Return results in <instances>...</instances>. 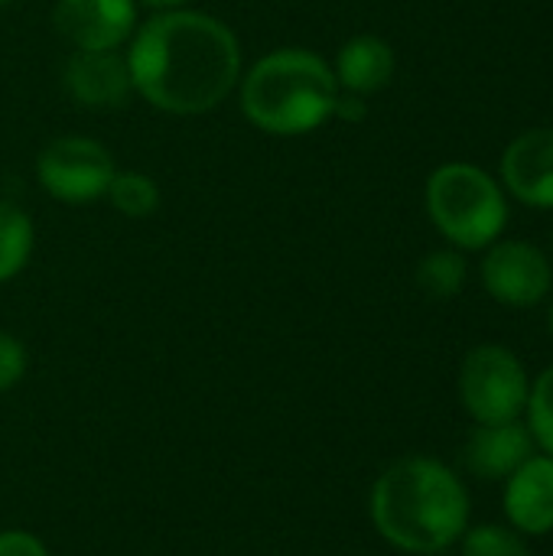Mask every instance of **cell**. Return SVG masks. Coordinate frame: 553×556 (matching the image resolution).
<instances>
[{
	"instance_id": "obj_21",
	"label": "cell",
	"mask_w": 553,
	"mask_h": 556,
	"mask_svg": "<svg viewBox=\"0 0 553 556\" xmlns=\"http://www.w3.org/2000/svg\"><path fill=\"white\" fill-rule=\"evenodd\" d=\"M362 98H365V94H352V91L339 94V98H336V111H332V117H342V121H349V124H359V121H365V114H368V104H365Z\"/></svg>"
},
{
	"instance_id": "obj_5",
	"label": "cell",
	"mask_w": 553,
	"mask_h": 556,
	"mask_svg": "<svg viewBox=\"0 0 553 556\" xmlns=\"http://www.w3.org/2000/svg\"><path fill=\"white\" fill-rule=\"evenodd\" d=\"M531 381L505 345H476L460 368V397L476 424H508L528 407Z\"/></svg>"
},
{
	"instance_id": "obj_4",
	"label": "cell",
	"mask_w": 553,
	"mask_h": 556,
	"mask_svg": "<svg viewBox=\"0 0 553 556\" xmlns=\"http://www.w3.org/2000/svg\"><path fill=\"white\" fill-rule=\"evenodd\" d=\"M427 212L440 235L466 251L499 241L508 225L505 189L473 163H447L427 179Z\"/></svg>"
},
{
	"instance_id": "obj_19",
	"label": "cell",
	"mask_w": 553,
	"mask_h": 556,
	"mask_svg": "<svg viewBox=\"0 0 553 556\" xmlns=\"http://www.w3.org/2000/svg\"><path fill=\"white\" fill-rule=\"evenodd\" d=\"M26 375V349L16 336L0 332V394L16 388Z\"/></svg>"
},
{
	"instance_id": "obj_10",
	"label": "cell",
	"mask_w": 553,
	"mask_h": 556,
	"mask_svg": "<svg viewBox=\"0 0 553 556\" xmlns=\"http://www.w3.org/2000/svg\"><path fill=\"white\" fill-rule=\"evenodd\" d=\"M65 88L78 104L91 111L121 108L134 91L127 55H121L117 49H104V52L75 49L72 59L65 62Z\"/></svg>"
},
{
	"instance_id": "obj_23",
	"label": "cell",
	"mask_w": 553,
	"mask_h": 556,
	"mask_svg": "<svg viewBox=\"0 0 553 556\" xmlns=\"http://www.w3.org/2000/svg\"><path fill=\"white\" fill-rule=\"evenodd\" d=\"M551 332H553V306H551Z\"/></svg>"
},
{
	"instance_id": "obj_7",
	"label": "cell",
	"mask_w": 553,
	"mask_h": 556,
	"mask_svg": "<svg viewBox=\"0 0 553 556\" xmlns=\"http://www.w3.org/2000/svg\"><path fill=\"white\" fill-rule=\"evenodd\" d=\"M482 283L502 306L528 309L551 293V261L528 241H495L482 261Z\"/></svg>"
},
{
	"instance_id": "obj_2",
	"label": "cell",
	"mask_w": 553,
	"mask_h": 556,
	"mask_svg": "<svg viewBox=\"0 0 553 556\" xmlns=\"http://www.w3.org/2000/svg\"><path fill=\"white\" fill-rule=\"evenodd\" d=\"M375 531L404 554H440L469 525V495L453 469L430 456H407L388 466L368 498Z\"/></svg>"
},
{
	"instance_id": "obj_8",
	"label": "cell",
	"mask_w": 553,
	"mask_h": 556,
	"mask_svg": "<svg viewBox=\"0 0 553 556\" xmlns=\"http://www.w3.org/2000/svg\"><path fill=\"white\" fill-rule=\"evenodd\" d=\"M55 33L75 49H121L137 26L134 0H59L52 10Z\"/></svg>"
},
{
	"instance_id": "obj_6",
	"label": "cell",
	"mask_w": 553,
	"mask_h": 556,
	"mask_svg": "<svg viewBox=\"0 0 553 556\" xmlns=\"http://www.w3.org/2000/svg\"><path fill=\"white\" fill-rule=\"evenodd\" d=\"M108 147L91 137H55L36 156V176L42 189L59 202H95L108 192L114 176Z\"/></svg>"
},
{
	"instance_id": "obj_16",
	"label": "cell",
	"mask_w": 553,
	"mask_h": 556,
	"mask_svg": "<svg viewBox=\"0 0 553 556\" xmlns=\"http://www.w3.org/2000/svg\"><path fill=\"white\" fill-rule=\"evenodd\" d=\"M417 287L430 300H450L466 287V261L460 251H433L417 267Z\"/></svg>"
},
{
	"instance_id": "obj_24",
	"label": "cell",
	"mask_w": 553,
	"mask_h": 556,
	"mask_svg": "<svg viewBox=\"0 0 553 556\" xmlns=\"http://www.w3.org/2000/svg\"><path fill=\"white\" fill-rule=\"evenodd\" d=\"M3 3H10V0H0V7H3Z\"/></svg>"
},
{
	"instance_id": "obj_22",
	"label": "cell",
	"mask_w": 553,
	"mask_h": 556,
	"mask_svg": "<svg viewBox=\"0 0 553 556\" xmlns=\"http://www.w3.org/2000/svg\"><path fill=\"white\" fill-rule=\"evenodd\" d=\"M140 3H147V7H156V10H176V7H183L186 0H140Z\"/></svg>"
},
{
	"instance_id": "obj_9",
	"label": "cell",
	"mask_w": 553,
	"mask_h": 556,
	"mask_svg": "<svg viewBox=\"0 0 553 556\" xmlns=\"http://www.w3.org/2000/svg\"><path fill=\"white\" fill-rule=\"evenodd\" d=\"M502 186L531 208H553V127L525 130L505 147Z\"/></svg>"
},
{
	"instance_id": "obj_1",
	"label": "cell",
	"mask_w": 553,
	"mask_h": 556,
	"mask_svg": "<svg viewBox=\"0 0 553 556\" xmlns=\"http://www.w3.org/2000/svg\"><path fill=\"white\" fill-rule=\"evenodd\" d=\"M130 85L166 114H205L218 108L241 78L238 36L199 10H160L127 49Z\"/></svg>"
},
{
	"instance_id": "obj_20",
	"label": "cell",
	"mask_w": 553,
	"mask_h": 556,
	"mask_svg": "<svg viewBox=\"0 0 553 556\" xmlns=\"http://www.w3.org/2000/svg\"><path fill=\"white\" fill-rule=\"evenodd\" d=\"M0 556H49V551L29 531H0Z\"/></svg>"
},
{
	"instance_id": "obj_3",
	"label": "cell",
	"mask_w": 553,
	"mask_h": 556,
	"mask_svg": "<svg viewBox=\"0 0 553 556\" xmlns=\"http://www.w3.org/2000/svg\"><path fill=\"white\" fill-rule=\"evenodd\" d=\"M339 98L332 68L310 49H274L241 81L244 117L274 137H303L323 127Z\"/></svg>"
},
{
	"instance_id": "obj_12",
	"label": "cell",
	"mask_w": 553,
	"mask_h": 556,
	"mask_svg": "<svg viewBox=\"0 0 553 556\" xmlns=\"http://www.w3.org/2000/svg\"><path fill=\"white\" fill-rule=\"evenodd\" d=\"M528 456H535V437L528 424H476L466 440V469L486 482H505Z\"/></svg>"
},
{
	"instance_id": "obj_13",
	"label": "cell",
	"mask_w": 553,
	"mask_h": 556,
	"mask_svg": "<svg viewBox=\"0 0 553 556\" xmlns=\"http://www.w3.org/2000/svg\"><path fill=\"white\" fill-rule=\"evenodd\" d=\"M332 75H336L339 88H345L352 94L381 91L394 75V49L381 36H372V33L352 36L339 49Z\"/></svg>"
},
{
	"instance_id": "obj_14",
	"label": "cell",
	"mask_w": 553,
	"mask_h": 556,
	"mask_svg": "<svg viewBox=\"0 0 553 556\" xmlns=\"http://www.w3.org/2000/svg\"><path fill=\"white\" fill-rule=\"evenodd\" d=\"M33 254V222L23 208L0 202V283L16 277Z\"/></svg>"
},
{
	"instance_id": "obj_15",
	"label": "cell",
	"mask_w": 553,
	"mask_h": 556,
	"mask_svg": "<svg viewBox=\"0 0 553 556\" xmlns=\"http://www.w3.org/2000/svg\"><path fill=\"white\" fill-rule=\"evenodd\" d=\"M104 195L111 199V205H114L124 218H147V215H153L156 205H160V189H156V182H153L147 173H137V169L114 173Z\"/></svg>"
},
{
	"instance_id": "obj_18",
	"label": "cell",
	"mask_w": 553,
	"mask_h": 556,
	"mask_svg": "<svg viewBox=\"0 0 553 556\" xmlns=\"http://www.w3.org/2000/svg\"><path fill=\"white\" fill-rule=\"evenodd\" d=\"M525 414H528V430L535 443L544 450V456L553 459V365L531 384Z\"/></svg>"
},
{
	"instance_id": "obj_11",
	"label": "cell",
	"mask_w": 553,
	"mask_h": 556,
	"mask_svg": "<svg viewBox=\"0 0 553 556\" xmlns=\"http://www.w3.org/2000/svg\"><path fill=\"white\" fill-rule=\"evenodd\" d=\"M505 515L518 534L553 531V459L528 456L508 479L502 495Z\"/></svg>"
},
{
	"instance_id": "obj_17",
	"label": "cell",
	"mask_w": 553,
	"mask_h": 556,
	"mask_svg": "<svg viewBox=\"0 0 553 556\" xmlns=\"http://www.w3.org/2000/svg\"><path fill=\"white\" fill-rule=\"evenodd\" d=\"M463 556H531V551L515 528L479 525L463 534Z\"/></svg>"
}]
</instances>
